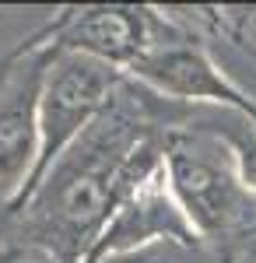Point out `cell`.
I'll return each instance as SVG.
<instances>
[{
  "mask_svg": "<svg viewBox=\"0 0 256 263\" xmlns=\"http://www.w3.org/2000/svg\"><path fill=\"white\" fill-rule=\"evenodd\" d=\"M130 81V78H126ZM116 102L70 144L35 186L18 214H4L42 239L57 242L74 260H84L126 193L161 165V137L137 99Z\"/></svg>",
  "mask_w": 256,
  "mask_h": 263,
  "instance_id": "obj_1",
  "label": "cell"
},
{
  "mask_svg": "<svg viewBox=\"0 0 256 263\" xmlns=\"http://www.w3.org/2000/svg\"><path fill=\"white\" fill-rule=\"evenodd\" d=\"M161 168L200 242H228L256 232V193L242 182L232 151L200 126H169Z\"/></svg>",
  "mask_w": 256,
  "mask_h": 263,
  "instance_id": "obj_2",
  "label": "cell"
},
{
  "mask_svg": "<svg viewBox=\"0 0 256 263\" xmlns=\"http://www.w3.org/2000/svg\"><path fill=\"white\" fill-rule=\"evenodd\" d=\"M123 84H126L123 70L95 60V57L53 46L49 63H46V78H42V95H39V165H35V176L28 182L21 203L7 214H18L28 203V197L35 193L42 176L116 102Z\"/></svg>",
  "mask_w": 256,
  "mask_h": 263,
  "instance_id": "obj_3",
  "label": "cell"
},
{
  "mask_svg": "<svg viewBox=\"0 0 256 263\" xmlns=\"http://www.w3.org/2000/svg\"><path fill=\"white\" fill-rule=\"evenodd\" d=\"M53 39L11 60L0 84V214L14 211L39 165V95Z\"/></svg>",
  "mask_w": 256,
  "mask_h": 263,
  "instance_id": "obj_4",
  "label": "cell"
},
{
  "mask_svg": "<svg viewBox=\"0 0 256 263\" xmlns=\"http://www.w3.org/2000/svg\"><path fill=\"white\" fill-rule=\"evenodd\" d=\"M53 46L74 49L84 57L116 67L123 74L134 70V63L144 60L151 49L179 35L172 21L151 7H134V4H99V7H81L67 11L53 21L49 28Z\"/></svg>",
  "mask_w": 256,
  "mask_h": 263,
  "instance_id": "obj_5",
  "label": "cell"
},
{
  "mask_svg": "<svg viewBox=\"0 0 256 263\" xmlns=\"http://www.w3.org/2000/svg\"><path fill=\"white\" fill-rule=\"evenodd\" d=\"M200 239L193 224L186 221L182 207L176 203L165 168L158 165L155 172H148L144 179L126 193V200L113 211V218L105 221L102 235L88 249V256L81 263H102L109 256H126L137 249L151 246H179V249H193Z\"/></svg>",
  "mask_w": 256,
  "mask_h": 263,
  "instance_id": "obj_6",
  "label": "cell"
},
{
  "mask_svg": "<svg viewBox=\"0 0 256 263\" xmlns=\"http://www.w3.org/2000/svg\"><path fill=\"white\" fill-rule=\"evenodd\" d=\"M126 78L151 88L161 99L217 105V109L242 112V116L256 120V102L217 67L204 46H197L186 35H172L158 49H151L144 60L134 63V70Z\"/></svg>",
  "mask_w": 256,
  "mask_h": 263,
  "instance_id": "obj_7",
  "label": "cell"
},
{
  "mask_svg": "<svg viewBox=\"0 0 256 263\" xmlns=\"http://www.w3.org/2000/svg\"><path fill=\"white\" fill-rule=\"evenodd\" d=\"M204 126L232 151L242 182L256 193V120L242 116V112L221 109V116H217V120H207Z\"/></svg>",
  "mask_w": 256,
  "mask_h": 263,
  "instance_id": "obj_8",
  "label": "cell"
},
{
  "mask_svg": "<svg viewBox=\"0 0 256 263\" xmlns=\"http://www.w3.org/2000/svg\"><path fill=\"white\" fill-rule=\"evenodd\" d=\"M0 263H78L57 242L28 232L25 224L4 218L0 224Z\"/></svg>",
  "mask_w": 256,
  "mask_h": 263,
  "instance_id": "obj_9",
  "label": "cell"
},
{
  "mask_svg": "<svg viewBox=\"0 0 256 263\" xmlns=\"http://www.w3.org/2000/svg\"><path fill=\"white\" fill-rule=\"evenodd\" d=\"M102 263H179V246H151V249H137L126 256H109Z\"/></svg>",
  "mask_w": 256,
  "mask_h": 263,
  "instance_id": "obj_10",
  "label": "cell"
},
{
  "mask_svg": "<svg viewBox=\"0 0 256 263\" xmlns=\"http://www.w3.org/2000/svg\"><path fill=\"white\" fill-rule=\"evenodd\" d=\"M4 78H7V74H4ZM0 84H4V81H0Z\"/></svg>",
  "mask_w": 256,
  "mask_h": 263,
  "instance_id": "obj_11",
  "label": "cell"
}]
</instances>
